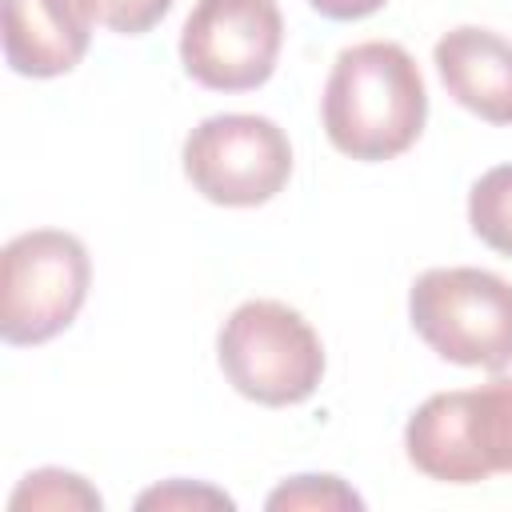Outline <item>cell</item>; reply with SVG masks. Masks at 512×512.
<instances>
[{
	"label": "cell",
	"mask_w": 512,
	"mask_h": 512,
	"mask_svg": "<svg viewBox=\"0 0 512 512\" xmlns=\"http://www.w3.org/2000/svg\"><path fill=\"white\" fill-rule=\"evenodd\" d=\"M324 136L336 152L380 164L416 144L428 120V92L408 48L392 40H364L336 56L324 100Z\"/></svg>",
	"instance_id": "1"
},
{
	"label": "cell",
	"mask_w": 512,
	"mask_h": 512,
	"mask_svg": "<svg viewBox=\"0 0 512 512\" xmlns=\"http://www.w3.org/2000/svg\"><path fill=\"white\" fill-rule=\"evenodd\" d=\"M404 452L416 472L440 484L512 472V376L428 396L404 424Z\"/></svg>",
	"instance_id": "2"
},
{
	"label": "cell",
	"mask_w": 512,
	"mask_h": 512,
	"mask_svg": "<svg viewBox=\"0 0 512 512\" xmlns=\"http://www.w3.org/2000/svg\"><path fill=\"white\" fill-rule=\"evenodd\" d=\"M224 380L268 408L304 404L324 380V344L312 324L280 300H244L216 336Z\"/></svg>",
	"instance_id": "3"
},
{
	"label": "cell",
	"mask_w": 512,
	"mask_h": 512,
	"mask_svg": "<svg viewBox=\"0 0 512 512\" xmlns=\"http://www.w3.org/2000/svg\"><path fill=\"white\" fill-rule=\"evenodd\" d=\"M416 336L448 364L500 372L512 364V284L484 268H428L408 292Z\"/></svg>",
	"instance_id": "4"
},
{
	"label": "cell",
	"mask_w": 512,
	"mask_h": 512,
	"mask_svg": "<svg viewBox=\"0 0 512 512\" xmlns=\"http://www.w3.org/2000/svg\"><path fill=\"white\" fill-rule=\"evenodd\" d=\"M88 248L60 228H32L4 244L0 256V336L32 348L60 336L88 300Z\"/></svg>",
	"instance_id": "5"
},
{
	"label": "cell",
	"mask_w": 512,
	"mask_h": 512,
	"mask_svg": "<svg viewBox=\"0 0 512 512\" xmlns=\"http://www.w3.org/2000/svg\"><path fill=\"white\" fill-rule=\"evenodd\" d=\"M184 176L224 208L268 204L292 176V144L284 128L256 112H224L200 120L184 140Z\"/></svg>",
	"instance_id": "6"
},
{
	"label": "cell",
	"mask_w": 512,
	"mask_h": 512,
	"mask_svg": "<svg viewBox=\"0 0 512 512\" xmlns=\"http://www.w3.org/2000/svg\"><path fill=\"white\" fill-rule=\"evenodd\" d=\"M280 44L276 0H196L180 28V64L212 92H252L276 72Z\"/></svg>",
	"instance_id": "7"
},
{
	"label": "cell",
	"mask_w": 512,
	"mask_h": 512,
	"mask_svg": "<svg viewBox=\"0 0 512 512\" xmlns=\"http://www.w3.org/2000/svg\"><path fill=\"white\" fill-rule=\"evenodd\" d=\"M92 20V0H4L8 68L32 80L72 72L88 52Z\"/></svg>",
	"instance_id": "8"
},
{
	"label": "cell",
	"mask_w": 512,
	"mask_h": 512,
	"mask_svg": "<svg viewBox=\"0 0 512 512\" xmlns=\"http://www.w3.org/2000/svg\"><path fill=\"white\" fill-rule=\"evenodd\" d=\"M448 96L488 124H512V40L492 28L460 24L432 48Z\"/></svg>",
	"instance_id": "9"
},
{
	"label": "cell",
	"mask_w": 512,
	"mask_h": 512,
	"mask_svg": "<svg viewBox=\"0 0 512 512\" xmlns=\"http://www.w3.org/2000/svg\"><path fill=\"white\" fill-rule=\"evenodd\" d=\"M468 224L492 252L512 260V164H496L472 184Z\"/></svg>",
	"instance_id": "10"
},
{
	"label": "cell",
	"mask_w": 512,
	"mask_h": 512,
	"mask_svg": "<svg viewBox=\"0 0 512 512\" xmlns=\"http://www.w3.org/2000/svg\"><path fill=\"white\" fill-rule=\"evenodd\" d=\"M12 508H100V492L88 488L84 476L64 472V468H40L24 476V484L8 500Z\"/></svg>",
	"instance_id": "11"
},
{
	"label": "cell",
	"mask_w": 512,
	"mask_h": 512,
	"mask_svg": "<svg viewBox=\"0 0 512 512\" xmlns=\"http://www.w3.org/2000/svg\"><path fill=\"white\" fill-rule=\"evenodd\" d=\"M268 508H364V500L340 476H292L268 496Z\"/></svg>",
	"instance_id": "12"
},
{
	"label": "cell",
	"mask_w": 512,
	"mask_h": 512,
	"mask_svg": "<svg viewBox=\"0 0 512 512\" xmlns=\"http://www.w3.org/2000/svg\"><path fill=\"white\" fill-rule=\"evenodd\" d=\"M172 0H92V12L104 28L120 36H144L168 16Z\"/></svg>",
	"instance_id": "13"
},
{
	"label": "cell",
	"mask_w": 512,
	"mask_h": 512,
	"mask_svg": "<svg viewBox=\"0 0 512 512\" xmlns=\"http://www.w3.org/2000/svg\"><path fill=\"white\" fill-rule=\"evenodd\" d=\"M200 500L232 508V500H228L224 492H212V488H188V484H180V480H176V484H168V488L144 492V496H140V508H152V504H160V508H168V504H200Z\"/></svg>",
	"instance_id": "14"
},
{
	"label": "cell",
	"mask_w": 512,
	"mask_h": 512,
	"mask_svg": "<svg viewBox=\"0 0 512 512\" xmlns=\"http://www.w3.org/2000/svg\"><path fill=\"white\" fill-rule=\"evenodd\" d=\"M308 4L328 20H364V16L380 12L388 0H308Z\"/></svg>",
	"instance_id": "15"
}]
</instances>
